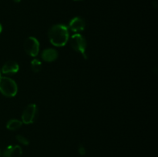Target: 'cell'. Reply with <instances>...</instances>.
I'll return each instance as SVG.
<instances>
[{"mask_svg":"<svg viewBox=\"0 0 158 157\" xmlns=\"http://www.w3.org/2000/svg\"><path fill=\"white\" fill-rule=\"evenodd\" d=\"M38 115V109L36 105L29 104L26 107L22 114V122L25 124H31L34 123Z\"/></svg>","mask_w":158,"mask_h":157,"instance_id":"obj_5","label":"cell"},{"mask_svg":"<svg viewBox=\"0 0 158 157\" xmlns=\"http://www.w3.org/2000/svg\"><path fill=\"white\" fill-rule=\"evenodd\" d=\"M75 1H78V0H75Z\"/></svg>","mask_w":158,"mask_h":157,"instance_id":"obj_18","label":"cell"},{"mask_svg":"<svg viewBox=\"0 0 158 157\" xmlns=\"http://www.w3.org/2000/svg\"><path fill=\"white\" fill-rule=\"evenodd\" d=\"M2 25H1V23H0V33H1V32H2Z\"/></svg>","mask_w":158,"mask_h":157,"instance_id":"obj_15","label":"cell"},{"mask_svg":"<svg viewBox=\"0 0 158 157\" xmlns=\"http://www.w3.org/2000/svg\"><path fill=\"white\" fill-rule=\"evenodd\" d=\"M16 139L17 141L19 142L21 144L24 145V146H27V145L29 144V141L26 137L23 136L22 135H16Z\"/></svg>","mask_w":158,"mask_h":157,"instance_id":"obj_12","label":"cell"},{"mask_svg":"<svg viewBox=\"0 0 158 157\" xmlns=\"http://www.w3.org/2000/svg\"><path fill=\"white\" fill-rule=\"evenodd\" d=\"M1 73H2V72H1V71H0V77H2L1 76Z\"/></svg>","mask_w":158,"mask_h":157,"instance_id":"obj_16","label":"cell"},{"mask_svg":"<svg viewBox=\"0 0 158 157\" xmlns=\"http://www.w3.org/2000/svg\"><path fill=\"white\" fill-rule=\"evenodd\" d=\"M48 37L51 44L55 46H63L69 40V31L67 26L63 24L54 25L48 32Z\"/></svg>","mask_w":158,"mask_h":157,"instance_id":"obj_1","label":"cell"},{"mask_svg":"<svg viewBox=\"0 0 158 157\" xmlns=\"http://www.w3.org/2000/svg\"><path fill=\"white\" fill-rule=\"evenodd\" d=\"M19 69V64L15 61L9 60L3 65L2 68V72L4 74H15L17 73Z\"/></svg>","mask_w":158,"mask_h":157,"instance_id":"obj_7","label":"cell"},{"mask_svg":"<svg viewBox=\"0 0 158 157\" xmlns=\"http://www.w3.org/2000/svg\"><path fill=\"white\" fill-rule=\"evenodd\" d=\"M78 152L81 155H84L86 154V149L83 146H80L78 148Z\"/></svg>","mask_w":158,"mask_h":157,"instance_id":"obj_13","label":"cell"},{"mask_svg":"<svg viewBox=\"0 0 158 157\" xmlns=\"http://www.w3.org/2000/svg\"><path fill=\"white\" fill-rule=\"evenodd\" d=\"M70 45L72 46L73 49L76 52H79L81 53L83 58L85 59L87 58V55L86 53V38L80 34L77 33L74 34L70 38Z\"/></svg>","mask_w":158,"mask_h":157,"instance_id":"obj_3","label":"cell"},{"mask_svg":"<svg viewBox=\"0 0 158 157\" xmlns=\"http://www.w3.org/2000/svg\"><path fill=\"white\" fill-rule=\"evenodd\" d=\"M42 59L47 62H52L58 58V52L54 49H46L41 54Z\"/></svg>","mask_w":158,"mask_h":157,"instance_id":"obj_9","label":"cell"},{"mask_svg":"<svg viewBox=\"0 0 158 157\" xmlns=\"http://www.w3.org/2000/svg\"><path fill=\"white\" fill-rule=\"evenodd\" d=\"M69 28L72 32L79 33L86 28V22L81 17H74L70 20L69 23Z\"/></svg>","mask_w":158,"mask_h":157,"instance_id":"obj_6","label":"cell"},{"mask_svg":"<svg viewBox=\"0 0 158 157\" xmlns=\"http://www.w3.org/2000/svg\"><path fill=\"white\" fill-rule=\"evenodd\" d=\"M13 1L15 2L18 3V2H20V1H21V0H13Z\"/></svg>","mask_w":158,"mask_h":157,"instance_id":"obj_14","label":"cell"},{"mask_svg":"<svg viewBox=\"0 0 158 157\" xmlns=\"http://www.w3.org/2000/svg\"><path fill=\"white\" fill-rule=\"evenodd\" d=\"M31 69L34 72H39L42 69V62L37 58L31 62Z\"/></svg>","mask_w":158,"mask_h":157,"instance_id":"obj_11","label":"cell"},{"mask_svg":"<svg viewBox=\"0 0 158 157\" xmlns=\"http://www.w3.org/2000/svg\"><path fill=\"white\" fill-rule=\"evenodd\" d=\"M23 154V150L19 146H9L6 148L2 153L3 157H20Z\"/></svg>","mask_w":158,"mask_h":157,"instance_id":"obj_8","label":"cell"},{"mask_svg":"<svg viewBox=\"0 0 158 157\" xmlns=\"http://www.w3.org/2000/svg\"><path fill=\"white\" fill-rule=\"evenodd\" d=\"M0 156H1V152H0Z\"/></svg>","mask_w":158,"mask_h":157,"instance_id":"obj_17","label":"cell"},{"mask_svg":"<svg viewBox=\"0 0 158 157\" xmlns=\"http://www.w3.org/2000/svg\"><path fill=\"white\" fill-rule=\"evenodd\" d=\"M18 92L16 83L9 77H0V92L6 97H13Z\"/></svg>","mask_w":158,"mask_h":157,"instance_id":"obj_2","label":"cell"},{"mask_svg":"<svg viewBox=\"0 0 158 157\" xmlns=\"http://www.w3.org/2000/svg\"><path fill=\"white\" fill-rule=\"evenodd\" d=\"M22 125H23V122L20 121V120L10 119L8 121L7 124H6V128L9 130L15 131L19 129Z\"/></svg>","mask_w":158,"mask_h":157,"instance_id":"obj_10","label":"cell"},{"mask_svg":"<svg viewBox=\"0 0 158 157\" xmlns=\"http://www.w3.org/2000/svg\"><path fill=\"white\" fill-rule=\"evenodd\" d=\"M23 48L26 53L32 57L36 56L40 52V43L35 37L30 36L25 40Z\"/></svg>","mask_w":158,"mask_h":157,"instance_id":"obj_4","label":"cell"}]
</instances>
